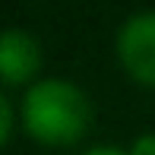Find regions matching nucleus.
Masks as SVG:
<instances>
[{"label":"nucleus","mask_w":155,"mask_h":155,"mask_svg":"<svg viewBox=\"0 0 155 155\" xmlns=\"http://www.w3.org/2000/svg\"><path fill=\"white\" fill-rule=\"evenodd\" d=\"M41 70V45L25 29L0 32V79L3 82H29Z\"/></svg>","instance_id":"7ed1b4c3"},{"label":"nucleus","mask_w":155,"mask_h":155,"mask_svg":"<svg viewBox=\"0 0 155 155\" xmlns=\"http://www.w3.org/2000/svg\"><path fill=\"white\" fill-rule=\"evenodd\" d=\"M10 130H13V108L6 101V95L0 92V146L10 139Z\"/></svg>","instance_id":"20e7f679"},{"label":"nucleus","mask_w":155,"mask_h":155,"mask_svg":"<svg viewBox=\"0 0 155 155\" xmlns=\"http://www.w3.org/2000/svg\"><path fill=\"white\" fill-rule=\"evenodd\" d=\"M92 108L79 86L67 79H38L22 98V124L38 143L67 146L86 133Z\"/></svg>","instance_id":"f257e3e1"},{"label":"nucleus","mask_w":155,"mask_h":155,"mask_svg":"<svg viewBox=\"0 0 155 155\" xmlns=\"http://www.w3.org/2000/svg\"><path fill=\"white\" fill-rule=\"evenodd\" d=\"M130 155H155V133H143V136L133 139Z\"/></svg>","instance_id":"39448f33"},{"label":"nucleus","mask_w":155,"mask_h":155,"mask_svg":"<svg viewBox=\"0 0 155 155\" xmlns=\"http://www.w3.org/2000/svg\"><path fill=\"white\" fill-rule=\"evenodd\" d=\"M117 57L136 82L155 89V10L133 13L120 25Z\"/></svg>","instance_id":"f03ea898"},{"label":"nucleus","mask_w":155,"mask_h":155,"mask_svg":"<svg viewBox=\"0 0 155 155\" xmlns=\"http://www.w3.org/2000/svg\"><path fill=\"white\" fill-rule=\"evenodd\" d=\"M82 155H130V152L117 149V146H95V149H89V152H82Z\"/></svg>","instance_id":"423d86ee"}]
</instances>
